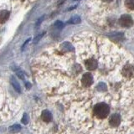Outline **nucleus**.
I'll return each mask as SVG.
<instances>
[{
  "label": "nucleus",
  "mask_w": 134,
  "mask_h": 134,
  "mask_svg": "<svg viewBox=\"0 0 134 134\" xmlns=\"http://www.w3.org/2000/svg\"><path fill=\"white\" fill-rule=\"evenodd\" d=\"M64 24H63L61 21H56L55 22V24H54V26H55L57 29H62L63 27H64Z\"/></svg>",
  "instance_id": "obj_13"
},
{
  "label": "nucleus",
  "mask_w": 134,
  "mask_h": 134,
  "mask_svg": "<svg viewBox=\"0 0 134 134\" xmlns=\"http://www.w3.org/2000/svg\"><path fill=\"white\" fill-rule=\"evenodd\" d=\"M10 13L9 11L7 10H3L0 12V23L1 24H4L8 20V19L9 18Z\"/></svg>",
  "instance_id": "obj_6"
},
{
  "label": "nucleus",
  "mask_w": 134,
  "mask_h": 134,
  "mask_svg": "<svg viewBox=\"0 0 134 134\" xmlns=\"http://www.w3.org/2000/svg\"><path fill=\"white\" fill-rule=\"evenodd\" d=\"M31 87V85H30V84H29V83H27L26 84V88H28V89H29V88H30Z\"/></svg>",
  "instance_id": "obj_17"
},
{
  "label": "nucleus",
  "mask_w": 134,
  "mask_h": 134,
  "mask_svg": "<svg viewBox=\"0 0 134 134\" xmlns=\"http://www.w3.org/2000/svg\"><path fill=\"white\" fill-rule=\"evenodd\" d=\"M126 3H127V7L129 8L130 10H133V8H134L133 0H127V1H126Z\"/></svg>",
  "instance_id": "obj_11"
},
{
  "label": "nucleus",
  "mask_w": 134,
  "mask_h": 134,
  "mask_svg": "<svg viewBox=\"0 0 134 134\" xmlns=\"http://www.w3.org/2000/svg\"><path fill=\"white\" fill-rule=\"evenodd\" d=\"M29 40H30V39H29V40H28L27 41H25V43L24 44V45H23V47H22V49H24V46H25V45H26V44H28V42H29Z\"/></svg>",
  "instance_id": "obj_16"
},
{
  "label": "nucleus",
  "mask_w": 134,
  "mask_h": 134,
  "mask_svg": "<svg viewBox=\"0 0 134 134\" xmlns=\"http://www.w3.org/2000/svg\"><path fill=\"white\" fill-rule=\"evenodd\" d=\"M22 122L24 123V124H27V122H28V117H27V115L26 114H24V116H23V118H22Z\"/></svg>",
  "instance_id": "obj_15"
},
{
  "label": "nucleus",
  "mask_w": 134,
  "mask_h": 134,
  "mask_svg": "<svg viewBox=\"0 0 134 134\" xmlns=\"http://www.w3.org/2000/svg\"><path fill=\"white\" fill-rule=\"evenodd\" d=\"M98 66V61L94 57L87 58L85 60V67L88 71H93Z\"/></svg>",
  "instance_id": "obj_3"
},
{
  "label": "nucleus",
  "mask_w": 134,
  "mask_h": 134,
  "mask_svg": "<svg viewBox=\"0 0 134 134\" xmlns=\"http://www.w3.org/2000/svg\"><path fill=\"white\" fill-rule=\"evenodd\" d=\"M94 83V77L90 72L84 74L81 78V85L82 87L88 88L91 86Z\"/></svg>",
  "instance_id": "obj_2"
},
{
  "label": "nucleus",
  "mask_w": 134,
  "mask_h": 134,
  "mask_svg": "<svg viewBox=\"0 0 134 134\" xmlns=\"http://www.w3.org/2000/svg\"><path fill=\"white\" fill-rule=\"evenodd\" d=\"M17 111L16 102L8 96L5 87L0 82V123L14 118Z\"/></svg>",
  "instance_id": "obj_1"
},
{
  "label": "nucleus",
  "mask_w": 134,
  "mask_h": 134,
  "mask_svg": "<svg viewBox=\"0 0 134 134\" xmlns=\"http://www.w3.org/2000/svg\"><path fill=\"white\" fill-rule=\"evenodd\" d=\"M14 70H15V72L17 74V75L20 78V79H22V80H24V75L23 73V71L19 70V68H14Z\"/></svg>",
  "instance_id": "obj_10"
},
{
  "label": "nucleus",
  "mask_w": 134,
  "mask_h": 134,
  "mask_svg": "<svg viewBox=\"0 0 134 134\" xmlns=\"http://www.w3.org/2000/svg\"><path fill=\"white\" fill-rule=\"evenodd\" d=\"M75 1H77V0H75Z\"/></svg>",
  "instance_id": "obj_19"
},
{
  "label": "nucleus",
  "mask_w": 134,
  "mask_h": 134,
  "mask_svg": "<svg viewBox=\"0 0 134 134\" xmlns=\"http://www.w3.org/2000/svg\"><path fill=\"white\" fill-rule=\"evenodd\" d=\"M119 24L121 25L122 27H131L133 24V20L132 19L131 16H129L127 14H124L119 19Z\"/></svg>",
  "instance_id": "obj_4"
},
{
  "label": "nucleus",
  "mask_w": 134,
  "mask_h": 134,
  "mask_svg": "<svg viewBox=\"0 0 134 134\" xmlns=\"http://www.w3.org/2000/svg\"><path fill=\"white\" fill-rule=\"evenodd\" d=\"M20 129H21V126L18 125V124H15V125H13L11 127H9L8 131H9L11 133H16V132H19Z\"/></svg>",
  "instance_id": "obj_9"
},
{
  "label": "nucleus",
  "mask_w": 134,
  "mask_h": 134,
  "mask_svg": "<svg viewBox=\"0 0 134 134\" xmlns=\"http://www.w3.org/2000/svg\"><path fill=\"white\" fill-rule=\"evenodd\" d=\"M10 82H11V85L14 87V89L18 92V93H20L21 92V88H20V85L19 84V82L16 81V79L14 77H11L10 79Z\"/></svg>",
  "instance_id": "obj_7"
},
{
  "label": "nucleus",
  "mask_w": 134,
  "mask_h": 134,
  "mask_svg": "<svg viewBox=\"0 0 134 134\" xmlns=\"http://www.w3.org/2000/svg\"><path fill=\"white\" fill-rule=\"evenodd\" d=\"M44 17H45V16H44V15H43V16L40 17V18L37 20V22L35 23V27H36V28H37V27H39L40 25V24H41L42 22H43L44 19Z\"/></svg>",
  "instance_id": "obj_14"
},
{
  "label": "nucleus",
  "mask_w": 134,
  "mask_h": 134,
  "mask_svg": "<svg viewBox=\"0 0 134 134\" xmlns=\"http://www.w3.org/2000/svg\"><path fill=\"white\" fill-rule=\"evenodd\" d=\"M81 18H80L79 16L77 15H75L73 17H71L70 19V20L67 21V24H80L81 23Z\"/></svg>",
  "instance_id": "obj_8"
},
{
  "label": "nucleus",
  "mask_w": 134,
  "mask_h": 134,
  "mask_svg": "<svg viewBox=\"0 0 134 134\" xmlns=\"http://www.w3.org/2000/svg\"><path fill=\"white\" fill-rule=\"evenodd\" d=\"M44 34H45V32H43V33H41L40 35H37V36L35 38V39H34V40H33V43H34V44H36L38 43V42H39V41L40 40L41 38L44 35Z\"/></svg>",
  "instance_id": "obj_12"
},
{
  "label": "nucleus",
  "mask_w": 134,
  "mask_h": 134,
  "mask_svg": "<svg viewBox=\"0 0 134 134\" xmlns=\"http://www.w3.org/2000/svg\"><path fill=\"white\" fill-rule=\"evenodd\" d=\"M105 2H107V3H110V2H111V1H113V0H104Z\"/></svg>",
  "instance_id": "obj_18"
},
{
  "label": "nucleus",
  "mask_w": 134,
  "mask_h": 134,
  "mask_svg": "<svg viewBox=\"0 0 134 134\" xmlns=\"http://www.w3.org/2000/svg\"><path fill=\"white\" fill-rule=\"evenodd\" d=\"M60 49L64 52H72L75 50V47L68 42H64L60 44Z\"/></svg>",
  "instance_id": "obj_5"
}]
</instances>
